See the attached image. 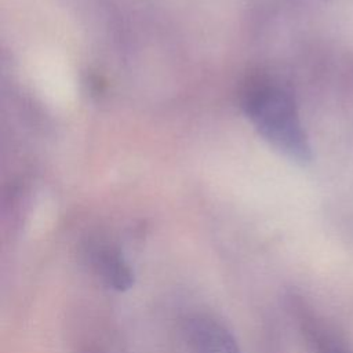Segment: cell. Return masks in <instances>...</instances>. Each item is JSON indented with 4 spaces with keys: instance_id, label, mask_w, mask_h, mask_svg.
<instances>
[{
    "instance_id": "6da1fadb",
    "label": "cell",
    "mask_w": 353,
    "mask_h": 353,
    "mask_svg": "<svg viewBox=\"0 0 353 353\" xmlns=\"http://www.w3.org/2000/svg\"><path fill=\"white\" fill-rule=\"evenodd\" d=\"M241 103L261 135L277 150L299 163L312 159L295 102L283 87L268 79L254 77L243 90Z\"/></svg>"
},
{
    "instance_id": "3957f363",
    "label": "cell",
    "mask_w": 353,
    "mask_h": 353,
    "mask_svg": "<svg viewBox=\"0 0 353 353\" xmlns=\"http://www.w3.org/2000/svg\"><path fill=\"white\" fill-rule=\"evenodd\" d=\"M185 332L193 353H243L233 334L212 317H190Z\"/></svg>"
},
{
    "instance_id": "7a4b0ae2",
    "label": "cell",
    "mask_w": 353,
    "mask_h": 353,
    "mask_svg": "<svg viewBox=\"0 0 353 353\" xmlns=\"http://www.w3.org/2000/svg\"><path fill=\"white\" fill-rule=\"evenodd\" d=\"M91 272L109 288L125 291L134 284V273L117 247L103 240H90L83 251Z\"/></svg>"
},
{
    "instance_id": "277c9868",
    "label": "cell",
    "mask_w": 353,
    "mask_h": 353,
    "mask_svg": "<svg viewBox=\"0 0 353 353\" xmlns=\"http://www.w3.org/2000/svg\"><path fill=\"white\" fill-rule=\"evenodd\" d=\"M302 330L314 353H353L349 346L335 336L327 327L312 317H303Z\"/></svg>"
}]
</instances>
